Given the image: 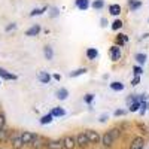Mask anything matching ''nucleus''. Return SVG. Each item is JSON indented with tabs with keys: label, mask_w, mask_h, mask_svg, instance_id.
I'll return each instance as SVG.
<instances>
[{
	"label": "nucleus",
	"mask_w": 149,
	"mask_h": 149,
	"mask_svg": "<svg viewBox=\"0 0 149 149\" xmlns=\"http://www.w3.org/2000/svg\"><path fill=\"white\" fill-rule=\"evenodd\" d=\"M17 29V24L15 22H10V24H8V26L5 27V31H12V30H15Z\"/></svg>",
	"instance_id": "obj_39"
},
{
	"label": "nucleus",
	"mask_w": 149,
	"mask_h": 149,
	"mask_svg": "<svg viewBox=\"0 0 149 149\" xmlns=\"http://www.w3.org/2000/svg\"><path fill=\"white\" fill-rule=\"evenodd\" d=\"M109 131H110V134H112V137H113V140H116V139L121 137V130H119L118 127L112 128V130H109Z\"/></svg>",
	"instance_id": "obj_31"
},
{
	"label": "nucleus",
	"mask_w": 149,
	"mask_h": 149,
	"mask_svg": "<svg viewBox=\"0 0 149 149\" xmlns=\"http://www.w3.org/2000/svg\"><path fill=\"white\" fill-rule=\"evenodd\" d=\"M74 139H76V145H78V148H81V149H85L88 145H91L85 133H78Z\"/></svg>",
	"instance_id": "obj_4"
},
{
	"label": "nucleus",
	"mask_w": 149,
	"mask_h": 149,
	"mask_svg": "<svg viewBox=\"0 0 149 149\" xmlns=\"http://www.w3.org/2000/svg\"><path fill=\"white\" fill-rule=\"evenodd\" d=\"M137 100H139V95L131 94V95H128V97H127V104L130 106V104H133L134 102H137Z\"/></svg>",
	"instance_id": "obj_34"
},
{
	"label": "nucleus",
	"mask_w": 149,
	"mask_h": 149,
	"mask_svg": "<svg viewBox=\"0 0 149 149\" xmlns=\"http://www.w3.org/2000/svg\"><path fill=\"white\" fill-rule=\"evenodd\" d=\"M74 6L81 10H86L91 6V3H90V0H74Z\"/></svg>",
	"instance_id": "obj_12"
},
{
	"label": "nucleus",
	"mask_w": 149,
	"mask_h": 149,
	"mask_svg": "<svg viewBox=\"0 0 149 149\" xmlns=\"http://www.w3.org/2000/svg\"><path fill=\"white\" fill-rule=\"evenodd\" d=\"M84 73H86V69H85V67H81V69H76V70L70 72L69 76H70V78H76V76H81V74H84Z\"/></svg>",
	"instance_id": "obj_26"
},
{
	"label": "nucleus",
	"mask_w": 149,
	"mask_h": 149,
	"mask_svg": "<svg viewBox=\"0 0 149 149\" xmlns=\"http://www.w3.org/2000/svg\"><path fill=\"white\" fill-rule=\"evenodd\" d=\"M46 149H64V145H63V139L60 140H55V139H49L46 142Z\"/></svg>",
	"instance_id": "obj_6"
},
{
	"label": "nucleus",
	"mask_w": 149,
	"mask_h": 149,
	"mask_svg": "<svg viewBox=\"0 0 149 149\" xmlns=\"http://www.w3.org/2000/svg\"><path fill=\"white\" fill-rule=\"evenodd\" d=\"M109 12L112 15H115V17H118L119 14H121V6L119 5H116V3H113V5H110L109 6Z\"/></svg>",
	"instance_id": "obj_23"
},
{
	"label": "nucleus",
	"mask_w": 149,
	"mask_h": 149,
	"mask_svg": "<svg viewBox=\"0 0 149 149\" xmlns=\"http://www.w3.org/2000/svg\"><path fill=\"white\" fill-rule=\"evenodd\" d=\"M43 54H45V58H46V60H52V58H54V49L49 46V45H46V46L43 48Z\"/></svg>",
	"instance_id": "obj_21"
},
{
	"label": "nucleus",
	"mask_w": 149,
	"mask_h": 149,
	"mask_svg": "<svg viewBox=\"0 0 149 149\" xmlns=\"http://www.w3.org/2000/svg\"><path fill=\"white\" fill-rule=\"evenodd\" d=\"M139 82H140V76H134V78L131 79V85H133V86L139 85Z\"/></svg>",
	"instance_id": "obj_40"
},
{
	"label": "nucleus",
	"mask_w": 149,
	"mask_h": 149,
	"mask_svg": "<svg viewBox=\"0 0 149 149\" xmlns=\"http://www.w3.org/2000/svg\"><path fill=\"white\" fill-rule=\"evenodd\" d=\"M58 15H60V12H58V9L55 6H52L51 9H49V17H51V18H57Z\"/></svg>",
	"instance_id": "obj_33"
},
{
	"label": "nucleus",
	"mask_w": 149,
	"mask_h": 149,
	"mask_svg": "<svg viewBox=\"0 0 149 149\" xmlns=\"http://www.w3.org/2000/svg\"><path fill=\"white\" fill-rule=\"evenodd\" d=\"M134 60L137 61V64H139V66H143V64L146 63V60H148V58H146V54H143V52H137V54L134 55Z\"/></svg>",
	"instance_id": "obj_19"
},
{
	"label": "nucleus",
	"mask_w": 149,
	"mask_h": 149,
	"mask_svg": "<svg viewBox=\"0 0 149 149\" xmlns=\"http://www.w3.org/2000/svg\"><path fill=\"white\" fill-rule=\"evenodd\" d=\"M55 95H57L58 100H66L69 97V91H67V88H60V90H57Z\"/></svg>",
	"instance_id": "obj_17"
},
{
	"label": "nucleus",
	"mask_w": 149,
	"mask_h": 149,
	"mask_svg": "<svg viewBox=\"0 0 149 149\" xmlns=\"http://www.w3.org/2000/svg\"><path fill=\"white\" fill-rule=\"evenodd\" d=\"M52 78H54L55 81H60V79H61V76H60V74H58V73H55V74H54V76H52Z\"/></svg>",
	"instance_id": "obj_43"
},
{
	"label": "nucleus",
	"mask_w": 149,
	"mask_h": 149,
	"mask_svg": "<svg viewBox=\"0 0 149 149\" xmlns=\"http://www.w3.org/2000/svg\"><path fill=\"white\" fill-rule=\"evenodd\" d=\"M9 143L12 145V148H14V149H22L24 148V143H22V139H21V131L12 130L10 131V136H9Z\"/></svg>",
	"instance_id": "obj_1"
},
{
	"label": "nucleus",
	"mask_w": 149,
	"mask_h": 149,
	"mask_svg": "<svg viewBox=\"0 0 149 149\" xmlns=\"http://www.w3.org/2000/svg\"><path fill=\"white\" fill-rule=\"evenodd\" d=\"M36 133H31V131H21V139H22V143L24 146H31L33 140L36 139Z\"/></svg>",
	"instance_id": "obj_3"
},
{
	"label": "nucleus",
	"mask_w": 149,
	"mask_h": 149,
	"mask_svg": "<svg viewBox=\"0 0 149 149\" xmlns=\"http://www.w3.org/2000/svg\"><path fill=\"white\" fill-rule=\"evenodd\" d=\"M94 97H95V95H94L93 93H88V94H85V95H84V102H85L86 104H91L93 100H94Z\"/></svg>",
	"instance_id": "obj_32"
},
{
	"label": "nucleus",
	"mask_w": 149,
	"mask_h": 149,
	"mask_svg": "<svg viewBox=\"0 0 149 149\" xmlns=\"http://www.w3.org/2000/svg\"><path fill=\"white\" fill-rule=\"evenodd\" d=\"M91 6H93L95 10H100V9H103V6H104V0H94V2L91 3Z\"/></svg>",
	"instance_id": "obj_28"
},
{
	"label": "nucleus",
	"mask_w": 149,
	"mask_h": 149,
	"mask_svg": "<svg viewBox=\"0 0 149 149\" xmlns=\"http://www.w3.org/2000/svg\"><path fill=\"white\" fill-rule=\"evenodd\" d=\"M86 57H88V60H95L98 57V51L95 48H88L86 49Z\"/></svg>",
	"instance_id": "obj_22"
},
{
	"label": "nucleus",
	"mask_w": 149,
	"mask_h": 149,
	"mask_svg": "<svg viewBox=\"0 0 149 149\" xmlns=\"http://www.w3.org/2000/svg\"><path fill=\"white\" fill-rule=\"evenodd\" d=\"M122 26H124L122 19H115L113 22H112V26H110V27H112V30H115V31H116V30H121Z\"/></svg>",
	"instance_id": "obj_29"
},
{
	"label": "nucleus",
	"mask_w": 149,
	"mask_h": 149,
	"mask_svg": "<svg viewBox=\"0 0 149 149\" xmlns=\"http://www.w3.org/2000/svg\"><path fill=\"white\" fill-rule=\"evenodd\" d=\"M115 42H116V46H124L127 42H128V36L127 34H118L116 37H115Z\"/></svg>",
	"instance_id": "obj_15"
},
{
	"label": "nucleus",
	"mask_w": 149,
	"mask_h": 149,
	"mask_svg": "<svg viewBox=\"0 0 149 149\" xmlns=\"http://www.w3.org/2000/svg\"><path fill=\"white\" fill-rule=\"evenodd\" d=\"M130 149H145V139L143 137H134L130 143Z\"/></svg>",
	"instance_id": "obj_9"
},
{
	"label": "nucleus",
	"mask_w": 149,
	"mask_h": 149,
	"mask_svg": "<svg viewBox=\"0 0 149 149\" xmlns=\"http://www.w3.org/2000/svg\"><path fill=\"white\" fill-rule=\"evenodd\" d=\"M52 119H54V116L51 113H46V115H43L40 118V124H42V125H48V124L52 122Z\"/></svg>",
	"instance_id": "obj_25"
},
{
	"label": "nucleus",
	"mask_w": 149,
	"mask_h": 149,
	"mask_svg": "<svg viewBox=\"0 0 149 149\" xmlns=\"http://www.w3.org/2000/svg\"><path fill=\"white\" fill-rule=\"evenodd\" d=\"M0 84H2V78H0Z\"/></svg>",
	"instance_id": "obj_44"
},
{
	"label": "nucleus",
	"mask_w": 149,
	"mask_h": 149,
	"mask_svg": "<svg viewBox=\"0 0 149 149\" xmlns=\"http://www.w3.org/2000/svg\"><path fill=\"white\" fill-rule=\"evenodd\" d=\"M37 78H39V81H40L42 84H48L49 81H51V74H49L48 72H39Z\"/></svg>",
	"instance_id": "obj_18"
},
{
	"label": "nucleus",
	"mask_w": 149,
	"mask_h": 149,
	"mask_svg": "<svg viewBox=\"0 0 149 149\" xmlns=\"http://www.w3.org/2000/svg\"><path fill=\"white\" fill-rule=\"evenodd\" d=\"M110 90H113V91H122L124 90V84L119 82V81H115V82H110Z\"/></svg>",
	"instance_id": "obj_24"
},
{
	"label": "nucleus",
	"mask_w": 149,
	"mask_h": 149,
	"mask_svg": "<svg viewBox=\"0 0 149 149\" xmlns=\"http://www.w3.org/2000/svg\"><path fill=\"white\" fill-rule=\"evenodd\" d=\"M125 113H127V110H125V109H116L113 115H115V116H124Z\"/></svg>",
	"instance_id": "obj_38"
},
{
	"label": "nucleus",
	"mask_w": 149,
	"mask_h": 149,
	"mask_svg": "<svg viewBox=\"0 0 149 149\" xmlns=\"http://www.w3.org/2000/svg\"><path fill=\"white\" fill-rule=\"evenodd\" d=\"M46 9H48L46 6H45V8H40V9H39V8H36V9H33V10L30 12V17H37V15H42Z\"/></svg>",
	"instance_id": "obj_30"
},
{
	"label": "nucleus",
	"mask_w": 149,
	"mask_h": 149,
	"mask_svg": "<svg viewBox=\"0 0 149 149\" xmlns=\"http://www.w3.org/2000/svg\"><path fill=\"white\" fill-rule=\"evenodd\" d=\"M149 109V102H145V103H142V107H140V113L142 115H145V112Z\"/></svg>",
	"instance_id": "obj_37"
},
{
	"label": "nucleus",
	"mask_w": 149,
	"mask_h": 149,
	"mask_svg": "<svg viewBox=\"0 0 149 149\" xmlns=\"http://www.w3.org/2000/svg\"><path fill=\"white\" fill-rule=\"evenodd\" d=\"M0 149H3V148H0Z\"/></svg>",
	"instance_id": "obj_45"
},
{
	"label": "nucleus",
	"mask_w": 149,
	"mask_h": 149,
	"mask_svg": "<svg viewBox=\"0 0 149 149\" xmlns=\"http://www.w3.org/2000/svg\"><path fill=\"white\" fill-rule=\"evenodd\" d=\"M54 118H61V116H64L66 115V110L63 107H52L51 112H49Z\"/></svg>",
	"instance_id": "obj_14"
},
{
	"label": "nucleus",
	"mask_w": 149,
	"mask_h": 149,
	"mask_svg": "<svg viewBox=\"0 0 149 149\" xmlns=\"http://www.w3.org/2000/svg\"><path fill=\"white\" fill-rule=\"evenodd\" d=\"M0 128H6V116L3 112H0Z\"/></svg>",
	"instance_id": "obj_35"
},
{
	"label": "nucleus",
	"mask_w": 149,
	"mask_h": 149,
	"mask_svg": "<svg viewBox=\"0 0 149 149\" xmlns=\"http://www.w3.org/2000/svg\"><path fill=\"white\" fill-rule=\"evenodd\" d=\"M9 136H10V130H8V128H0V142H2V143L9 142Z\"/></svg>",
	"instance_id": "obj_16"
},
{
	"label": "nucleus",
	"mask_w": 149,
	"mask_h": 149,
	"mask_svg": "<svg viewBox=\"0 0 149 149\" xmlns=\"http://www.w3.org/2000/svg\"><path fill=\"white\" fill-rule=\"evenodd\" d=\"M63 145H64V149H74V148H78L76 139H74L73 136H64V137H63Z\"/></svg>",
	"instance_id": "obj_7"
},
{
	"label": "nucleus",
	"mask_w": 149,
	"mask_h": 149,
	"mask_svg": "<svg viewBox=\"0 0 149 149\" xmlns=\"http://www.w3.org/2000/svg\"><path fill=\"white\" fill-rule=\"evenodd\" d=\"M109 55H110V60L112 61H118L121 58V48L113 45V46H110L109 48Z\"/></svg>",
	"instance_id": "obj_8"
},
{
	"label": "nucleus",
	"mask_w": 149,
	"mask_h": 149,
	"mask_svg": "<svg viewBox=\"0 0 149 149\" xmlns=\"http://www.w3.org/2000/svg\"><path fill=\"white\" fill-rule=\"evenodd\" d=\"M133 73H134V76H140V74L143 73L142 66H134V67H133Z\"/></svg>",
	"instance_id": "obj_36"
},
{
	"label": "nucleus",
	"mask_w": 149,
	"mask_h": 149,
	"mask_svg": "<svg viewBox=\"0 0 149 149\" xmlns=\"http://www.w3.org/2000/svg\"><path fill=\"white\" fill-rule=\"evenodd\" d=\"M107 121V115H102L100 116V122H106Z\"/></svg>",
	"instance_id": "obj_41"
},
{
	"label": "nucleus",
	"mask_w": 149,
	"mask_h": 149,
	"mask_svg": "<svg viewBox=\"0 0 149 149\" xmlns=\"http://www.w3.org/2000/svg\"><path fill=\"white\" fill-rule=\"evenodd\" d=\"M140 107H142V103H140V100H137L128 106V110L130 112H140Z\"/></svg>",
	"instance_id": "obj_27"
},
{
	"label": "nucleus",
	"mask_w": 149,
	"mask_h": 149,
	"mask_svg": "<svg viewBox=\"0 0 149 149\" xmlns=\"http://www.w3.org/2000/svg\"><path fill=\"white\" fill-rule=\"evenodd\" d=\"M40 26H39V24H34V26H31L27 31H26V36H30V37H33V36H37V34H39L40 33Z\"/></svg>",
	"instance_id": "obj_13"
},
{
	"label": "nucleus",
	"mask_w": 149,
	"mask_h": 149,
	"mask_svg": "<svg viewBox=\"0 0 149 149\" xmlns=\"http://www.w3.org/2000/svg\"><path fill=\"white\" fill-rule=\"evenodd\" d=\"M128 8L130 10H137L142 8V2L140 0H128Z\"/></svg>",
	"instance_id": "obj_20"
},
{
	"label": "nucleus",
	"mask_w": 149,
	"mask_h": 149,
	"mask_svg": "<svg viewBox=\"0 0 149 149\" xmlns=\"http://www.w3.org/2000/svg\"><path fill=\"white\" fill-rule=\"evenodd\" d=\"M113 137H112V134H110V131H106L103 136H102V145L104 146V148H110L112 145H113Z\"/></svg>",
	"instance_id": "obj_11"
},
{
	"label": "nucleus",
	"mask_w": 149,
	"mask_h": 149,
	"mask_svg": "<svg viewBox=\"0 0 149 149\" xmlns=\"http://www.w3.org/2000/svg\"><path fill=\"white\" fill-rule=\"evenodd\" d=\"M107 26V19L106 18H102V27H106Z\"/></svg>",
	"instance_id": "obj_42"
},
{
	"label": "nucleus",
	"mask_w": 149,
	"mask_h": 149,
	"mask_svg": "<svg viewBox=\"0 0 149 149\" xmlns=\"http://www.w3.org/2000/svg\"><path fill=\"white\" fill-rule=\"evenodd\" d=\"M85 134H86V137H88V140H90L91 145L102 143V134L98 133V131H95V130H86Z\"/></svg>",
	"instance_id": "obj_2"
},
{
	"label": "nucleus",
	"mask_w": 149,
	"mask_h": 149,
	"mask_svg": "<svg viewBox=\"0 0 149 149\" xmlns=\"http://www.w3.org/2000/svg\"><path fill=\"white\" fill-rule=\"evenodd\" d=\"M0 78H2L3 81H17V79H18L17 74L8 72V70L3 69V67H0Z\"/></svg>",
	"instance_id": "obj_10"
},
{
	"label": "nucleus",
	"mask_w": 149,
	"mask_h": 149,
	"mask_svg": "<svg viewBox=\"0 0 149 149\" xmlns=\"http://www.w3.org/2000/svg\"><path fill=\"white\" fill-rule=\"evenodd\" d=\"M46 142H48V140L43 137V136L37 134L36 139H34L33 143H31V148H33V149H43V148L46 146Z\"/></svg>",
	"instance_id": "obj_5"
}]
</instances>
